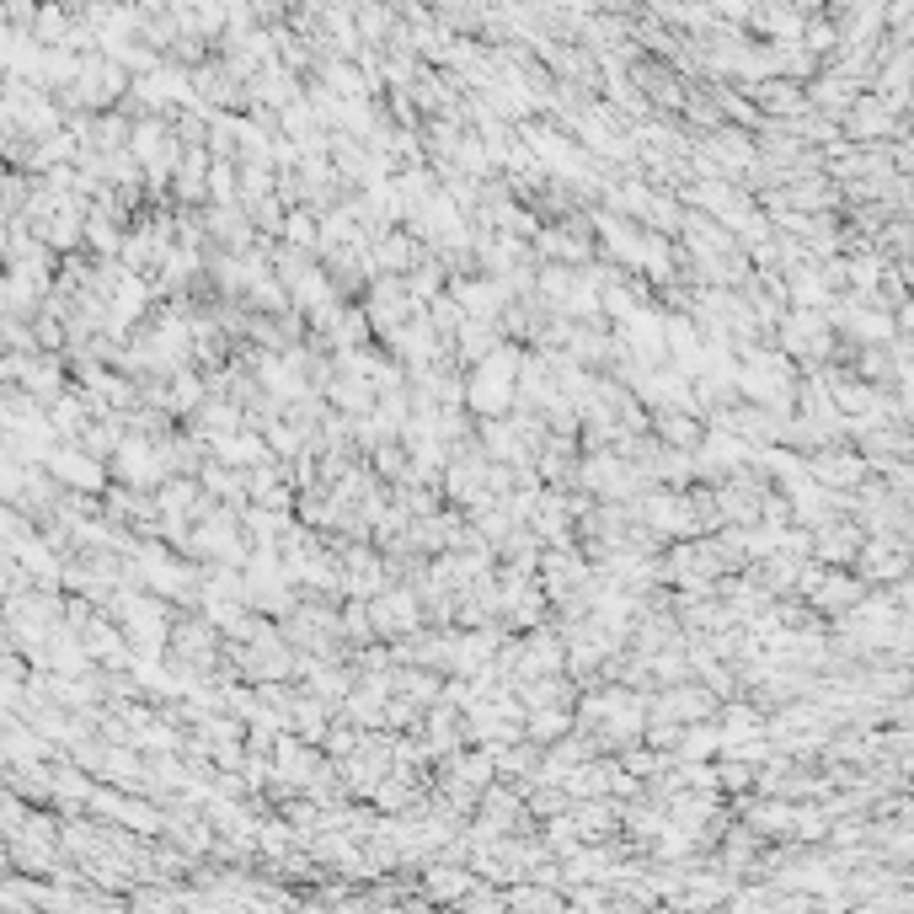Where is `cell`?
I'll return each instance as SVG.
<instances>
[{
    "label": "cell",
    "instance_id": "5b68a950",
    "mask_svg": "<svg viewBox=\"0 0 914 914\" xmlns=\"http://www.w3.org/2000/svg\"><path fill=\"white\" fill-rule=\"evenodd\" d=\"M332 401H337V407H348V412H364V407H375V385H369L364 375H337L332 380Z\"/></svg>",
    "mask_w": 914,
    "mask_h": 914
},
{
    "label": "cell",
    "instance_id": "277c9868",
    "mask_svg": "<svg viewBox=\"0 0 914 914\" xmlns=\"http://www.w3.org/2000/svg\"><path fill=\"white\" fill-rule=\"evenodd\" d=\"M375 621H380V631L412 626V621H417V599H412V594H380V599H375Z\"/></svg>",
    "mask_w": 914,
    "mask_h": 914
},
{
    "label": "cell",
    "instance_id": "52a82bcc",
    "mask_svg": "<svg viewBox=\"0 0 914 914\" xmlns=\"http://www.w3.org/2000/svg\"><path fill=\"white\" fill-rule=\"evenodd\" d=\"M284 241H300V246H321V236H316V220H311V209H289V220H284Z\"/></svg>",
    "mask_w": 914,
    "mask_h": 914
},
{
    "label": "cell",
    "instance_id": "3957f363",
    "mask_svg": "<svg viewBox=\"0 0 914 914\" xmlns=\"http://www.w3.org/2000/svg\"><path fill=\"white\" fill-rule=\"evenodd\" d=\"M49 471H54L65 487H75V492H102V487H107L102 460L86 455V449H54V455H49Z\"/></svg>",
    "mask_w": 914,
    "mask_h": 914
},
{
    "label": "cell",
    "instance_id": "6da1fadb",
    "mask_svg": "<svg viewBox=\"0 0 914 914\" xmlns=\"http://www.w3.org/2000/svg\"><path fill=\"white\" fill-rule=\"evenodd\" d=\"M519 369H524L519 348H498L487 364H476V369H471V385H466V401H471V412H487V417H498V412H508V407H514V396H519L514 375H519Z\"/></svg>",
    "mask_w": 914,
    "mask_h": 914
},
{
    "label": "cell",
    "instance_id": "8992f818",
    "mask_svg": "<svg viewBox=\"0 0 914 914\" xmlns=\"http://www.w3.org/2000/svg\"><path fill=\"white\" fill-rule=\"evenodd\" d=\"M214 455H225V460H241V466H257V460L268 455V444H262L257 433H241V439H214Z\"/></svg>",
    "mask_w": 914,
    "mask_h": 914
},
{
    "label": "cell",
    "instance_id": "30bf717a",
    "mask_svg": "<svg viewBox=\"0 0 914 914\" xmlns=\"http://www.w3.org/2000/svg\"><path fill=\"white\" fill-rule=\"evenodd\" d=\"M535 722H540L535 733H562V727H567V717H535Z\"/></svg>",
    "mask_w": 914,
    "mask_h": 914
},
{
    "label": "cell",
    "instance_id": "9c48e42d",
    "mask_svg": "<svg viewBox=\"0 0 914 914\" xmlns=\"http://www.w3.org/2000/svg\"><path fill=\"white\" fill-rule=\"evenodd\" d=\"M209 193H214V198H230V193H236V177H230V166H225V161H220V166H209Z\"/></svg>",
    "mask_w": 914,
    "mask_h": 914
},
{
    "label": "cell",
    "instance_id": "7a4b0ae2",
    "mask_svg": "<svg viewBox=\"0 0 914 914\" xmlns=\"http://www.w3.org/2000/svg\"><path fill=\"white\" fill-rule=\"evenodd\" d=\"M172 466L166 460V444H150V439H123L118 449H113V471L123 476V482H134V487H150L156 476Z\"/></svg>",
    "mask_w": 914,
    "mask_h": 914
},
{
    "label": "cell",
    "instance_id": "ba28073f",
    "mask_svg": "<svg viewBox=\"0 0 914 914\" xmlns=\"http://www.w3.org/2000/svg\"><path fill=\"white\" fill-rule=\"evenodd\" d=\"M663 439L679 449V444H695V439H701V428H695V417H685V412H663Z\"/></svg>",
    "mask_w": 914,
    "mask_h": 914
}]
</instances>
